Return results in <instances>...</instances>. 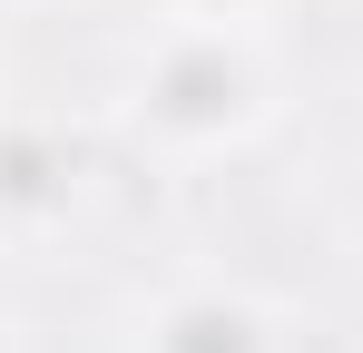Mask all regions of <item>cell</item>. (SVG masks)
<instances>
[{
  "mask_svg": "<svg viewBox=\"0 0 363 353\" xmlns=\"http://www.w3.org/2000/svg\"><path fill=\"white\" fill-rule=\"evenodd\" d=\"M138 138L147 147H167V157H216V147H236L265 128L275 108V69H265V40H255V20H177L147 69H138Z\"/></svg>",
  "mask_w": 363,
  "mask_h": 353,
  "instance_id": "6da1fadb",
  "label": "cell"
},
{
  "mask_svg": "<svg viewBox=\"0 0 363 353\" xmlns=\"http://www.w3.org/2000/svg\"><path fill=\"white\" fill-rule=\"evenodd\" d=\"M138 353H285V324L245 285H177L147 304Z\"/></svg>",
  "mask_w": 363,
  "mask_h": 353,
  "instance_id": "7a4b0ae2",
  "label": "cell"
},
{
  "mask_svg": "<svg viewBox=\"0 0 363 353\" xmlns=\"http://www.w3.org/2000/svg\"><path fill=\"white\" fill-rule=\"evenodd\" d=\"M79 206V157L60 128L0 118V226H60Z\"/></svg>",
  "mask_w": 363,
  "mask_h": 353,
  "instance_id": "3957f363",
  "label": "cell"
},
{
  "mask_svg": "<svg viewBox=\"0 0 363 353\" xmlns=\"http://www.w3.org/2000/svg\"><path fill=\"white\" fill-rule=\"evenodd\" d=\"M265 0H186V20H255Z\"/></svg>",
  "mask_w": 363,
  "mask_h": 353,
  "instance_id": "277c9868",
  "label": "cell"
},
{
  "mask_svg": "<svg viewBox=\"0 0 363 353\" xmlns=\"http://www.w3.org/2000/svg\"><path fill=\"white\" fill-rule=\"evenodd\" d=\"M0 353H20V344H10V324H0Z\"/></svg>",
  "mask_w": 363,
  "mask_h": 353,
  "instance_id": "5b68a950",
  "label": "cell"
}]
</instances>
